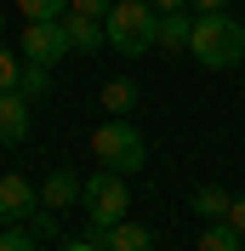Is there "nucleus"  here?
Listing matches in <instances>:
<instances>
[{
    "label": "nucleus",
    "instance_id": "nucleus-7",
    "mask_svg": "<svg viewBox=\"0 0 245 251\" xmlns=\"http://www.w3.org/2000/svg\"><path fill=\"white\" fill-rule=\"evenodd\" d=\"M29 97L23 92H0V143H23L29 137Z\"/></svg>",
    "mask_w": 245,
    "mask_h": 251
},
{
    "label": "nucleus",
    "instance_id": "nucleus-15",
    "mask_svg": "<svg viewBox=\"0 0 245 251\" xmlns=\"http://www.w3.org/2000/svg\"><path fill=\"white\" fill-rule=\"evenodd\" d=\"M17 12H23V23H51L69 12V0H17Z\"/></svg>",
    "mask_w": 245,
    "mask_h": 251
},
{
    "label": "nucleus",
    "instance_id": "nucleus-19",
    "mask_svg": "<svg viewBox=\"0 0 245 251\" xmlns=\"http://www.w3.org/2000/svg\"><path fill=\"white\" fill-rule=\"evenodd\" d=\"M34 234H40V240H57V223H51V211H46V205L34 211Z\"/></svg>",
    "mask_w": 245,
    "mask_h": 251
},
{
    "label": "nucleus",
    "instance_id": "nucleus-10",
    "mask_svg": "<svg viewBox=\"0 0 245 251\" xmlns=\"http://www.w3.org/2000/svg\"><path fill=\"white\" fill-rule=\"evenodd\" d=\"M40 200H46V211L74 205V200H80V177H74V172H51V177H46V188H40Z\"/></svg>",
    "mask_w": 245,
    "mask_h": 251
},
{
    "label": "nucleus",
    "instance_id": "nucleus-11",
    "mask_svg": "<svg viewBox=\"0 0 245 251\" xmlns=\"http://www.w3.org/2000/svg\"><path fill=\"white\" fill-rule=\"evenodd\" d=\"M188 34H194V17H183V12H160V46H166V51H183Z\"/></svg>",
    "mask_w": 245,
    "mask_h": 251
},
{
    "label": "nucleus",
    "instance_id": "nucleus-18",
    "mask_svg": "<svg viewBox=\"0 0 245 251\" xmlns=\"http://www.w3.org/2000/svg\"><path fill=\"white\" fill-rule=\"evenodd\" d=\"M17 80H23V57H12L0 46V92H17Z\"/></svg>",
    "mask_w": 245,
    "mask_h": 251
},
{
    "label": "nucleus",
    "instance_id": "nucleus-1",
    "mask_svg": "<svg viewBox=\"0 0 245 251\" xmlns=\"http://www.w3.org/2000/svg\"><path fill=\"white\" fill-rule=\"evenodd\" d=\"M188 57H194L199 69H211V75L234 69V63L245 57V23H240L234 12H194Z\"/></svg>",
    "mask_w": 245,
    "mask_h": 251
},
{
    "label": "nucleus",
    "instance_id": "nucleus-21",
    "mask_svg": "<svg viewBox=\"0 0 245 251\" xmlns=\"http://www.w3.org/2000/svg\"><path fill=\"white\" fill-rule=\"evenodd\" d=\"M74 12H92V17H108V0H69Z\"/></svg>",
    "mask_w": 245,
    "mask_h": 251
},
{
    "label": "nucleus",
    "instance_id": "nucleus-22",
    "mask_svg": "<svg viewBox=\"0 0 245 251\" xmlns=\"http://www.w3.org/2000/svg\"><path fill=\"white\" fill-rule=\"evenodd\" d=\"M188 6H194V12H228L234 0H188Z\"/></svg>",
    "mask_w": 245,
    "mask_h": 251
},
{
    "label": "nucleus",
    "instance_id": "nucleus-4",
    "mask_svg": "<svg viewBox=\"0 0 245 251\" xmlns=\"http://www.w3.org/2000/svg\"><path fill=\"white\" fill-rule=\"evenodd\" d=\"M80 205H86V223H92V240L103 234V228H114V223H125V211H131V194H125V177L120 172H92L86 183H80Z\"/></svg>",
    "mask_w": 245,
    "mask_h": 251
},
{
    "label": "nucleus",
    "instance_id": "nucleus-25",
    "mask_svg": "<svg viewBox=\"0 0 245 251\" xmlns=\"http://www.w3.org/2000/svg\"><path fill=\"white\" fill-rule=\"evenodd\" d=\"M0 23H6V12H0Z\"/></svg>",
    "mask_w": 245,
    "mask_h": 251
},
{
    "label": "nucleus",
    "instance_id": "nucleus-24",
    "mask_svg": "<svg viewBox=\"0 0 245 251\" xmlns=\"http://www.w3.org/2000/svg\"><path fill=\"white\" fill-rule=\"evenodd\" d=\"M63 251H103L97 240H74V246H63Z\"/></svg>",
    "mask_w": 245,
    "mask_h": 251
},
{
    "label": "nucleus",
    "instance_id": "nucleus-20",
    "mask_svg": "<svg viewBox=\"0 0 245 251\" xmlns=\"http://www.w3.org/2000/svg\"><path fill=\"white\" fill-rule=\"evenodd\" d=\"M228 223H234V234L245 240V194H234V205H228Z\"/></svg>",
    "mask_w": 245,
    "mask_h": 251
},
{
    "label": "nucleus",
    "instance_id": "nucleus-23",
    "mask_svg": "<svg viewBox=\"0 0 245 251\" xmlns=\"http://www.w3.org/2000/svg\"><path fill=\"white\" fill-rule=\"evenodd\" d=\"M148 6H154V12H183L188 0H148Z\"/></svg>",
    "mask_w": 245,
    "mask_h": 251
},
{
    "label": "nucleus",
    "instance_id": "nucleus-16",
    "mask_svg": "<svg viewBox=\"0 0 245 251\" xmlns=\"http://www.w3.org/2000/svg\"><path fill=\"white\" fill-rule=\"evenodd\" d=\"M46 86H51V69H46V63H23V80H17V92L34 103V97H46Z\"/></svg>",
    "mask_w": 245,
    "mask_h": 251
},
{
    "label": "nucleus",
    "instance_id": "nucleus-2",
    "mask_svg": "<svg viewBox=\"0 0 245 251\" xmlns=\"http://www.w3.org/2000/svg\"><path fill=\"white\" fill-rule=\"evenodd\" d=\"M108 29V46L120 51V57H143V51L160 46V12H154L148 0H114L103 17Z\"/></svg>",
    "mask_w": 245,
    "mask_h": 251
},
{
    "label": "nucleus",
    "instance_id": "nucleus-8",
    "mask_svg": "<svg viewBox=\"0 0 245 251\" xmlns=\"http://www.w3.org/2000/svg\"><path fill=\"white\" fill-rule=\"evenodd\" d=\"M63 29H69V46H74V51H97V46L108 40L103 17H92V12H74V6L63 12Z\"/></svg>",
    "mask_w": 245,
    "mask_h": 251
},
{
    "label": "nucleus",
    "instance_id": "nucleus-5",
    "mask_svg": "<svg viewBox=\"0 0 245 251\" xmlns=\"http://www.w3.org/2000/svg\"><path fill=\"white\" fill-rule=\"evenodd\" d=\"M69 51H74V46H69L63 17H51V23H23V57H29V63H46V69H51V63H63Z\"/></svg>",
    "mask_w": 245,
    "mask_h": 251
},
{
    "label": "nucleus",
    "instance_id": "nucleus-14",
    "mask_svg": "<svg viewBox=\"0 0 245 251\" xmlns=\"http://www.w3.org/2000/svg\"><path fill=\"white\" fill-rule=\"evenodd\" d=\"M228 188H217V183H205V188H194V211L199 217H228Z\"/></svg>",
    "mask_w": 245,
    "mask_h": 251
},
{
    "label": "nucleus",
    "instance_id": "nucleus-17",
    "mask_svg": "<svg viewBox=\"0 0 245 251\" xmlns=\"http://www.w3.org/2000/svg\"><path fill=\"white\" fill-rule=\"evenodd\" d=\"M0 251H40L34 228H0Z\"/></svg>",
    "mask_w": 245,
    "mask_h": 251
},
{
    "label": "nucleus",
    "instance_id": "nucleus-12",
    "mask_svg": "<svg viewBox=\"0 0 245 251\" xmlns=\"http://www.w3.org/2000/svg\"><path fill=\"white\" fill-rule=\"evenodd\" d=\"M194 251H240V234H234L228 217H211V228L194 240Z\"/></svg>",
    "mask_w": 245,
    "mask_h": 251
},
{
    "label": "nucleus",
    "instance_id": "nucleus-13",
    "mask_svg": "<svg viewBox=\"0 0 245 251\" xmlns=\"http://www.w3.org/2000/svg\"><path fill=\"white\" fill-rule=\"evenodd\" d=\"M103 109L114 114V120H125V114L137 109V86H131V80H108L103 86Z\"/></svg>",
    "mask_w": 245,
    "mask_h": 251
},
{
    "label": "nucleus",
    "instance_id": "nucleus-3",
    "mask_svg": "<svg viewBox=\"0 0 245 251\" xmlns=\"http://www.w3.org/2000/svg\"><path fill=\"white\" fill-rule=\"evenodd\" d=\"M92 160L125 177V172H143L148 166V143H143V131L131 120H103L92 131Z\"/></svg>",
    "mask_w": 245,
    "mask_h": 251
},
{
    "label": "nucleus",
    "instance_id": "nucleus-9",
    "mask_svg": "<svg viewBox=\"0 0 245 251\" xmlns=\"http://www.w3.org/2000/svg\"><path fill=\"white\" fill-rule=\"evenodd\" d=\"M97 246L103 251H154V234L143 228V223H114V228L97 234Z\"/></svg>",
    "mask_w": 245,
    "mask_h": 251
},
{
    "label": "nucleus",
    "instance_id": "nucleus-6",
    "mask_svg": "<svg viewBox=\"0 0 245 251\" xmlns=\"http://www.w3.org/2000/svg\"><path fill=\"white\" fill-rule=\"evenodd\" d=\"M34 211H40L34 183L17 177V172H6V177H0V223H23V217H34Z\"/></svg>",
    "mask_w": 245,
    "mask_h": 251
}]
</instances>
